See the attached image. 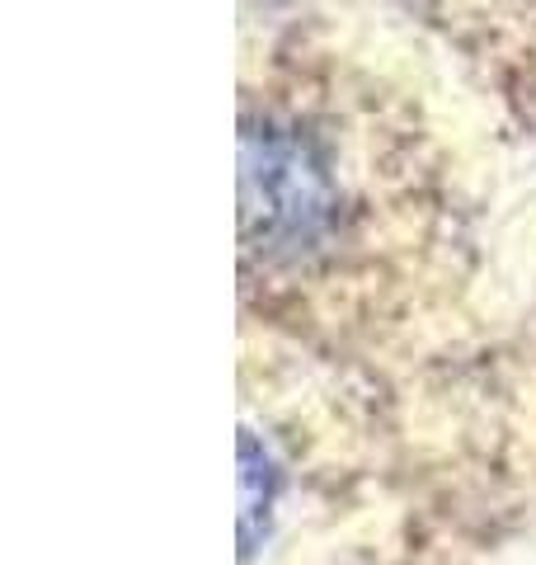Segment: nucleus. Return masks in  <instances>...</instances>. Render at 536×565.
Instances as JSON below:
<instances>
[{
  "mask_svg": "<svg viewBox=\"0 0 536 565\" xmlns=\"http://www.w3.org/2000/svg\"><path fill=\"white\" fill-rule=\"evenodd\" d=\"M240 330L442 392L536 311V141L424 20L240 39Z\"/></svg>",
  "mask_w": 536,
  "mask_h": 565,
  "instance_id": "1",
  "label": "nucleus"
},
{
  "mask_svg": "<svg viewBox=\"0 0 536 565\" xmlns=\"http://www.w3.org/2000/svg\"><path fill=\"white\" fill-rule=\"evenodd\" d=\"M390 386L240 330V565H349L396 546L433 462Z\"/></svg>",
  "mask_w": 536,
  "mask_h": 565,
  "instance_id": "2",
  "label": "nucleus"
},
{
  "mask_svg": "<svg viewBox=\"0 0 536 565\" xmlns=\"http://www.w3.org/2000/svg\"><path fill=\"white\" fill-rule=\"evenodd\" d=\"M447 396H457V415L447 411L438 429L452 434L442 457L457 448L475 476L536 523V311L471 377L447 386Z\"/></svg>",
  "mask_w": 536,
  "mask_h": 565,
  "instance_id": "3",
  "label": "nucleus"
},
{
  "mask_svg": "<svg viewBox=\"0 0 536 565\" xmlns=\"http://www.w3.org/2000/svg\"><path fill=\"white\" fill-rule=\"evenodd\" d=\"M349 565H428V561H419L415 552H367V556H357Z\"/></svg>",
  "mask_w": 536,
  "mask_h": 565,
  "instance_id": "4",
  "label": "nucleus"
}]
</instances>
